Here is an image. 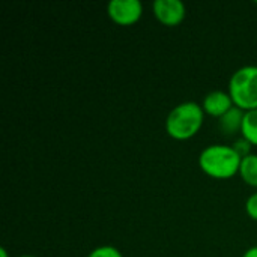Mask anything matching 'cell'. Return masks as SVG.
Segmentation results:
<instances>
[{"label":"cell","instance_id":"obj_1","mask_svg":"<svg viewBox=\"0 0 257 257\" xmlns=\"http://www.w3.org/2000/svg\"><path fill=\"white\" fill-rule=\"evenodd\" d=\"M242 158L227 145H211L199 155L200 170L214 179H230L239 175Z\"/></svg>","mask_w":257,"mask_h":257},{"label":"cell","instance_id":"obj_2","mask_svg":"<svg viewBox=\"0 0 257 257\" xmlns=\"http://www.w3.org/2000/svg\"><path fill=\"white\" fill-rule=\"evenodd\" d=\"M205 120V111L200 104L187 101L178 104L169 113L166 119V133L179 142L193 139L202 128Z\"/></svg>","mask_w":257,"mask_h":257},{"label":"cell","instance_id":"obj_3","mask_svg":"<svg viewBox=\"0 0 257 257\" xmlns=\"http://www.w3.org/2000/svg\"><path fill=\"white\" fill-rule=\"evenodd\" d=\"M229 95L233 105L242 111L257 110V66L247 65L232 74L229 80Z\"/></svg>","mask_w":257,"mask_h":257},{"label":"cell","instance_id":"obj_4","mask_svg":"<svg viewBox=\"0 0 257 257\" xmlns=\"http://www.w3.org/2000/svg\"><path fill=\"white\" fill-rule=\"evenodd\" d=\"M107 14L114 24L130 27L142 18L143 5L139 0H111L107 5Z\"/></svg>","mask_w":257,"mask_h":257},{"label":"cell","instance_id":"obj_5","mask_svg":"<svg viewBox=\"0 0 257 257\" xmlns=\"http://www.w3.org/2000/svg\"><path fill=\"white\" fill-rule=\"evenodd\" d=\"M152 12L166 27L179 26L187 15L185 5L181 0H155L152 3Z\"/></svg>","mask_w":257,"mask_h":257},{"label":"cell","instance_id":"obj_6","mask_svg":"<svg viewBox=\"0 0 257 257\" xmlns=\"http://www.w3.org/2000/svg\"><path fill=\"white\" fill-rule=\"evenodd\" d=\"M233 105V101L229 95V92H223V90H212L209 92L202 102V108L205 111V114L212 116V117H223Z\"/></svg>","mask_w":257,"mask_h":257},{"label":"cell","instance_id":"obj_7","mask_svg":"<svg viewBox=\"0 0 257 257\" xmlns=\"http://www.w3.org/2000/svg\"><path fill=\"white\" fill-rule=\"evenodd\" d=\"M244 116H245V111H242L238 107H232L223 117L218 119V126L221 133L226 136H235L241 133Z\"/></svg>","mask_w":257,"mask_h":257},{"label":"cell","instance_id":"obj_8","mask_svg":"<svg viewBox=\"0 0 257 257\" xmlns=\"http://www.w3.org/2000/svg\"><path fill=\"white\" fill-rule=\"evenodd\" d=\"M239 176L241 179L248 185L257 188V155L251 154L245 158H242L241 161V167H239Z\"/></svg>","mask_w":257,"mask_h":257},{"label":"cell","instance_id":"obj_9","mask_svg":"<svg viewBox=\"0 0 257 257\" xmlns=\"http://www.w3.org/2000/svg\"><path fill=\"white\" fill-rule=\"evenodd\" d=\"M241 136L253 146H257V110L245 111Z\"/></svg>","mask_w":257,"mask_h":257},{"label":"cell","instance_id":"obj_10","mask_svg":"<svg viewBox=\"0 0 257 257\" xmlns=\"http://www.w3.org/2000/svg\"><path fill=\"white\" fill-rule=\"evenodd\" d=\"M87 257H123L122 253L113 245H101L93 248Z\"/></svg>","mask_w":257,"mask_h":257},{"label":"cell","instance_id":"obj_11","mask_svg":"<svg viewBox=\"0 0 257 257\" xmlns=\"http://www.w3.org/2000/svg\"><path fill=\"white\" fill-rule=\"evenodd\" d=\"M232 148L235 149V152H236L241 158H245V157L251 155L253 145H251V143H248L245 139H238V140L233 143V146H232Z\"/></svg>","mask_w":257,"mask_h":257},{"label":"cell","instance_id":"obj_12","mask_svg":"<svg viewBox=\"0 0 257 257\" xmlns=\"http://www.w3.org/2000/svg\"><path fill=\"white\" fill-rule=\"evenodd\" d=\"M245 212H247V215L251 220L257 221V193L251 194L247 199V202H245Z\"/></svg>","mask_w":257,"mask_h":257},{"label":"cell","instance_id":"obj_13","mask_svg":"<svg viewBox=\"0 0 257 257\" xmlns=\"http://www.w3.org/2000/svg\"><path fill=\"white\" fill-rule=\"evenodd\" d=\"M242 257H257V245L251 247V248H248V250L244 253V256Z\"/></svg>","mask_w":257,"mask_h":257},{"label":"cell","instance_id":"obj_14","mask_svg":"<svg viewBox=\"0 0 257 257\" xmlns=\"http://www.w3.org/2000/svg\"><path fill=\"white\" fill-rule=\"evenodd\" d=\"M0 257H9V254H8V251H6V248H0Z\"/></svg>","mask_w":257,"mask_h":257},{"label":"cell","instance_id":"obj_15","mask_svg":"<svg viewBox=\"0 0 257 257\" xmlns=\"http://www.w3.org/2000/svg\"><path fill=\"white\" fill-rule=\"evenodd\" d=\"M20 257H36V256H30V254H26V256H20Z\"/></svg>","mask_w":257,"mask_h":257}]
</instances>
